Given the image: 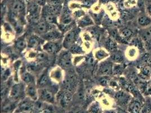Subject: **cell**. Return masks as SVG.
I'll return each mask as SVG.
<instances>
[{
    "label": "cell",
    "mask_w": 151,
    "mask_h": 113,
    "mask_svg": "<svg viewBox=\"0 0 151 113\" xmlns=\"http://www.w3.org/2000/svg\"><path fill=\"white\" fill-rule=\"evenodd\" d=\"M137 22L140 28H145L151 26V18L147 14H142L139 15Z\"/></svg>",
    "instance_id": "44dd1931"
},
{
    "label": "cell",
    "mask_w": 151,
    "mask_h": 113,
    "mask_svg": "<svg viewBox=\"0 0 151 113\" xmlns=\"http://www.w3.org/2000/svg\"><path fill=\"white\" fill-rule=\"evenodd\" d=\"M103 113H117L116 109H108L104 111Z\"/></svg>",
    "instance_id": "ab89813d"
},
{
    "label": "cell",
    "mask_w": 151,
    "mask_h": 113,
    "mask_svg": "<svg viewBox=\"0 0 151 113\" xmlns=\"http://www.w3.org/2000/svg\"><path fill=\"white\" fill-rule=\"evenodd\" d=\"M143 104L142 101L133 97L127 107V110L129 113H141Z\"/></svg>",
    "instance_id": "d6986e66"
},
{
    "label": "cell",
    "mask_w": 151,
    "mask_h": 113,
    "mask_svg": "<svg viewBox=\"0 0 151 113\" xmlns=\"http://www.w3.org/2000/svg\"><path fill=\"white\" fill-rule=\"evenodd\" d=\"M18 102L12 100L9 97L2 100L1 111L2 113H13L16 111Z\"/></svg>",
    "instance_id": "7c38bea8"
},
{
    "label": "cell",
    "mask_w": 151,
    "mask_h": 113,
    "mask_svg": "<svg viewBox=\"0 0 151 113\" xmlns=\"http://www.w3.org/2000/svg\"><path fill=\"white\" fill-rule=\"evenodd\" d=\"M26 5V15L28 20L31 23L37 24L41 19L42 7L35 0L28 1Z\"/></svg>",
    "instance_id": "6da1fadb"
},
{
    "label": "cell",
    "mask_w": 151,
    "mask_h": 113,
    "mask_svg": "<svg viewBox=\"0 0 151 113\" xmlns=\"http://www.w3.org/2000/svg\"><path fill=\"white\" fill-rule=\"evenodd\" d=\"M73 94L69 92L61 89L58 91L56 94V102L62 107H66L71 102Z\"/></svg>",
    "instance_id": "30bf717a"
},
{
    "label": "cell",
    "mask_w": 151,
    "mask_h": 113,
    "mask_svg": "<svg viewBox=\"0 0 151 113\" xmlns=\"http://www.w3.org/2000/svg\"><path fill=\"white\" fill-rule=\"evenodd\" d=\"M72 20V17L68 12H64L60 18V24L61 25H70Z\"/></svg>",
    "instance_id": "f1b7e54d"
},
{
    "label": "cell",
    "mask_w": 151,
    "mask_h": 113,
    "mask_svg": "<svg viewBox=\"0 0 151 113\" xmlns=\"http://www.w3.org/2000/svg\"><path fill=\"white\" fill-rule=\"evenodd\" d=\"M114 98L118 106L127 109V107L130 102L132 100L133 97L129 92L123 89H121L118 90L114 94Z\"/></svg>",
    "instance_id": "5b68a950"
},
{
    "label": "cell",
    "mask_w": 151,
    "mask_h": 113,
    "mask_svg": "<svg viewBox=\"0 0 151 113\" xmlns=\"http://www.w3.org/2000/svg\"><path fill=\"white\" fill-rule=\"evenodd\" d=\"M145 12L151 18V3H149L145 6Z\"/></svg>",
    "instance_id": "8d00e7d4"
},
{
    "label": "cell",
    "mask_w": 151,
    "mask_h": 113,
    "mask_svg": "<svg viewBox=\"0 0 151 113\" xmlns=\"http://www.w3.org/2000/svg\"><path fill=\"white\" fill-rule=\"evenodd\" d=\"M105 49L110 53H113L118 50L117 43L114 40V38H109L106 40L105 44Z\"/></svg>",
    "instance_id": "484cf974"
},
{
    "label": "cell",
    "mask_w": 151,
    "mask_h": 113,
    "mask_svg": "<svg viewBox=\"0 0 151 113\" xmlns=\"http://www.w3.org/2000/svg\"><path fill=\"white\" fill-rule=\"evenodd\" d=\"M72 113H88V112L82 109H77Z\"/></svg>",
    "instance_id": "f35d334b"
},
{
    "label": "cell",
    "mask_w": 151,
    "mask_h": 113,
    "mask_svg": "<svg viewBox=\"0 0 151 113\" xmlns=\"http://www.w3.org/2000/svg\"><path fill=\"white\" fill-rule=\"evenodd\" d=\"M110 56V59L113 62V63L121 64L124 62L125 54H124L122 51L117 50L112 53Z\"/></svg>",
    "instance_id": "cb8c5ba5"
},
{
    "label": "cell",
    "mask_w": 151,
    "mask_h": 113,
    "mask_svg": "<svg viewBox=\"0 0 151 113\" xmlns=\"http://www.w3.org/2000/svg\"><path fill=\"white\" fill-rule=\"evenodd\" d=\"M139 76L140 78L145 81L149 80L151 79V64H145L141 66L139 72Z\"/></svg>",
    "instance_id": "ffe728a7"
},
{
    "label": "cell",
    "mask_w": 151,
    "mask_h": 113,
    "mask_svg": "<svg viewBox=\"0 0 151 113\" xmlns=\"http://www.w3.org/2000/svg\"><path fill=\"white\" fill-rule=\"evenodd\" d=\"M52 82L49 73L45 71L39 76L36 84L38 88H48L51 87Z\"/></svg>",
    "instance_id": "2e32d148"
},
{
    "label": "cell",
    "mask_w": 151,
    "mask_h": 113,
    "mask_svg": "<svg viewBox=\"0 0 151 113\" xmlns=\"http://www.w3.org/2000/svg\"><path fill=\"white\" fill-rule=\"evenodd\" d=\"M109 52H108L105 48H98L95 50L94 56L95 59L98 61H104L109 56Z\"/></svg>",
    "instance_id": "603a6c76"
},
{
    "label": "cell",
    "mask_w": 151,
    "mask_h": 113,
    "mask_svg": "<svg viewBox=\"0 0 151 113\" xmlns=\"http://www.w3.org/2000/svg\"><path fill=\"white\" fill-rule=\"evenodd\" d=\"M113 62L110 58L101 62L97 71L98 75L101 76H109L113 75Z\"/></svg>",
    "instance_id": "9c48e42d"
},
{
    "label": "cell",
    "mask_w": 151,
    "mask_h": 113,
    "mask_svg": "<svg viewBox=\"0 0 151 113\" xmlns=\"http://www.w3.org/2000/svg\"><path fill=\"white\" fill-rule=\"evenodd\" d=\"M94 24L92 18L88 16L85 15L82 18L78 19L77 21V25L80 28L88 27Z\"/></svg>",
    "instance_id": "4316f807"
},
{
    "label": "cell",
    "mask_w": 151,
    "mask_h": 113,
    "mask_svg": "<svg viewBox=\"0 0 151 113\" xmlns=\"http://www.w3.org/2000/svg\"><path fill=\"white\" fill-rule=\"evenodd\" d=\"M88 113H103L101 107L98 102H94L91 104L88 108Z\"/></svg>",
    "instance_id": "d6a6232c"
},
{
    "label": "cell",
    "mask_w": 151,
    "mask_h": 113,
    "mask_svg": "<svg viewBox=\"0 0 151 113\" xmlns=\"http://www.w3.org/2000/svg\"><path fill=\"white\" fill-rule=\"evenodd\" d=\"M41 113H55V111L54 107L52 106L50 104H47V105Z\"/></svg>",
    "instance_id": "e575fe53"
},
{
    "label": "cell",
    "mask_w": 151,
    "mask_h": 113,
    "mask_svg": "<svg viewBox=\"0 0 151 113\" xmlns=\"http://www.w3.org/2000/svg\"><path fill=\"white\" fill-rule=\"evenodd\" d=\"M25 89V84L24 83H18L13 84L10 87L9 97L19 102L26 97Z\"/></svg>",
    "instance_id": "3957f363"
},
{
    "label": "cell",
    "mask_w": 151,
    "mask_h": 113,
    "mask_svg": "<svg viewBox=\"0 0 151 113\" xmlns=\"http://www.w3.org/2000/svg\"><path fill=\"white\" fill-rule=\"evenodd\" d=\"M79 33L80 28L77 27H72L67 32L62 41L63 48L65 49L69 50L72 45L76 44Z\"/></svg>",
    "instance_id": "277c9868"
},
{
    "label": "cell",
    "mask_w": 151,
    "mask_h": 113,
    "mask_svg": "<svg viewBox=\"0 0 151 113\" xmlns=\"http://www.w3.org/2000/svg\"><path fill=\"white\" fill-rule=\"evenodd\" d=\"M62 83L63 89L73 94L76 89L77 85V79L75 73L69 71L68 74H66Z\"/></svg>",
    "instance_id": "8992f818"
},
{
    "label": "cell",
    "mask_w": 151,
    "mask_h": 113,
    "mask_svg": "<svg viewBox=\"0 0 151 113\" xmlns=\"http://www.w3.org/2000/svg\"><path fill=\"white\" fill-rule=\"evenodd\" d=\"M54 25H50L44 21V20L41 19V20L36 24L35 28L36 31L37 32L36 34L42 36L47 32L50 31L51 30L55 28Z\"/></svg>",
    "instance_id": "ac0fdd59"
},
{
    "label": "cell",
    "mask_w": 151,
    "mask_h": 113,
    "mask_svg": "<svg viewBox=\"0 0 151 113\" xmlns=\"http://www.w3.org/2000/svg\"></svg>",
    "instance_id": "b9f144b4"
},
{
    "label": "cell",
    "mask_w": 151,
    "mask_h": 113,
    "mask_svg": "<svg viewBox=\"0 0 151 113\" xmlns=\"http://www.w3.org/2000/svg\"><path fill=\"white\" fill-rule=\"evenodd\" d=\"M41 36L45 41H59L63 37V33L59 28L56 29L55 28Z\"/></svg>",
    "instance_id": "4fadbf2b"
},
{
    "label": "cell",
    "mask_w": 151,
    "mask_h": 113,
    "mask_svg": "<svg viewBox=\"0 0 151 113\" xmlns=\"http://www.w3.org/2000/svg\"><path fill=\"white\" fill-rule=\"evenodd\" d=\"M63 47L62 42L59 41H45L44 44L42 46V50L47 54L51 55L57 54L60 53Z\"/></svg>",
    "instance_id": "ba28073f"
},
{
    "label": "cell",
    "mask_w": 151,
    "mask_h": 113,
    "mask_svg": "<svg viewBox=\"0 0 151 113\" xmlns=\"http://www.w3.org/2000/svg\"><path fill=\"white\" fill-rule=\"evenodd\" d=\"M151 113V111H150V113Z\"/></svg>",
    "instance_id": "7bdbcfd3"
},
{
    "label": "cell",
    "mask_w": 151,
    "mask_h": 113,
    "mask_svg": "<svg viewBox=\"0 0 151 113\" xmlns=\"http://www.w3.org/2000/svg\"><path fill=\"white\" fill-rule=\"evenodd\" d=\"M28 47L31 49H35L38 48L41 45H43L45 41L37 34H33L27 39Z\"/></svg>",
    "instance_id": "e0dca14e"
},
{
    "label": "cell",
    "mask_w": 151,
    "mask_h": 113,
    "mask_svg": "<svg viewBox=\"0 0 151 113\" xmlns=\"http://www.w3.org/2000/svg\"><path fill=\"white\" fill-rule=\"evenodd\" d=\"M72 55V54L69 50L64 49L61 50L58 58V66L64 69H70L73 64Z\"/></svg>",
    "instance_id": "52a82bcc"
},
{
    "label": "cell",
    "mask_w": 151,
    "mask_h": 113,
    "mask_svg": "<svg viewBox=\"0 0 151 113\" xmlns=\"http://www.w3.org/2000/svg\"><path fill=\"white\" fill-rule=\"evenodd\" d=\"M14 47L15 49L20 53H22L25 50V48L28 47V42L25 36H21L17 38L15 41Z\"/></svg>",
    "instance_id": "7402d4cb"
},
{
    "label": "cell",
    "mask_w": 151,
    "mask_h": 113,
    "mask_svg": "<svg viewBox=\"0 0 151 113\" xmlns=\"http://www.w3.org/2000/svg\"><path fill=\"white\" fill-rule=\"evenodd\" d=\"M49 75L52 82L55 83H59L63 82L65 75L63 69L59 66H57L51 70Z\"/></svg>",
    "instance_id": "5bb4252c"
},
{
    "label": "cell",
    "mask_w": 151,
    "mask_h": 113,
    "mask_svg": "<svg viewBox=\"0 0 151 113\" xmlns=\"http://www.w3.org/2000/svg\"><path fill=\"white\" fill-rule=\"evenodd\" d=\"M149 82H150V84H151V79H150V81H149Z\"/></svg>",
    "instance_id": "60d3db41"
},
{
    "label": "cell",
    "mask_w": 151,
    "mask_h": 113,
    "mask_svg": "<svg viewBox=\"0 0 151 113\" xmlns=\"http://www.w3.org/2000/svg\"><path fill=\"white\" fill-rule=\"evenodd\" d=\"M125 69V66L123 63L117 64L113 63V75L120 76L122 75Z\"/></svg>",
    "instance_id": "1f68e13d"
},
{
    "label": "cell",
    "mask_w": 151,
    "mask_h": 113,
    "mask_svg": "<svg viewBox=\"0 0 151 113\" xmlns=\"http://www.w3.org/2000/svg\"><path fill=\"white\" fill-rule=\"evenodd\" d=\"M69 50L72 54H82L83 53V49L82 47L76 44L72 45Z\"/></svg>",
    "instance_id": "836d02e7"
},
{
    "label": "cell",
    "mask_w": 151,
    "mask_h": 113,
    "mask_svg": "<svg viewBox=\"0 0 151 113\" xmlns=\"http://www.w3.org/2000/svg\"><path fill=\"white\" fill-rule=\"evenodd\" d=\"M35 101L29 97H25L18 102L16 113H28L32 112Z\"/></svg>",
    "instance_id": "8fae6325"
},
{
    "label": "cell",
    "mask_w": 151,
    "mask_h": 113,
    "mask_svg": "<svg viewBox=\"0 0 151 113\" xmlns=\"http://www.w3.org/2000/svg\"><path fill=\"white\" fill-rule=\"evenodd\" d=\"M139 51L138 48L134 46H131L130 47L126 49L125 52V56L129 59L132 60L135 59L137 58L138 56Z\"/></svg>",
    "instance_id": "83f0119b"
},
{
    "label": "cell",
    "mask_w": 151,
    "mask_h": 113,
    "mask_svg": "<svg viewBox=\"0 0 151 113\" xmlns=\"http://www.w3.org/2000/svg\"><path fill=\"white\" fill-rule=\"evenodd\" d=\"M116 113H129L128 111L126 109H124L121 107L117 106L116 109Z\"/></svg>",
    "instance_id": "74e56055"
},
{
    "label": "cell",
    "mask_w": 151,
    "mask_h": 113,
    "mask_svg": "<svg viewBox=\"0 0 151 113\" xmlns=\"http://www.w3.org/2000/svg\"><path fill=\"white\" fill-rule=\"evenodd\" d=\"M48 104H46L42 101L38 100L35 101L34 105L33 107V109L31 113H41V112L44 109Z\"/></svg>",
    "instance_id": "f546056e"
},
{
    "label": "cell",
    "mask_w": 151,
    "mask_h": 113,
    "mask_svg": "<svg viewBox=\"0 0 151 113\" xmlns=\"http://www.w3.org/2000/svg\"><path fill=\"white\" fill-rule=\"evenodd\" d=\"M85 15V13H83V11L78 10V11L76 12L75 13L73 14V17H76V18L79 19H80L81 18H82V17H83Z\"/></svg>",
    "instance_id": "d590c367"
},
{
    "label": "cell",
    "mask_w": 151,
    "mask_h": 113,
    "mask_svg": "<svg viewBox=\"0 0 151 113\" xmlns=\"http://www.w3.org/2000/svg\"><path fill=\"white\" fill-rule=\"evenodd\" d=\"M21 79L23 83H24L25 85L37 83L35 76L29 71H24L21 74Z\"/></svg>",
    "instance_id": "d4e9b609"
},
{
    "label": "cell",
    "mask_w": 151,
    "mask_h": 113,
    "mask_svg": "<svg viewBox=\"0 0 151 113\" xmlns=\"http://www.w3.org/2000/svg\"><path fill=\"white\" fill-rule=\"evenodd\" d=\"M25 96L34 101L38 100V88L36 83L25 85Z\"/></svg>",
    "instance_id": "9a60e30c"
},
{
    "label": "cell",
    "mask_w": 151,
    "mask_h": 113,
    "mask_svg": "<svg viewBox=\"0 0 151 113\" xmlns=\"http://www.w3.org/2000/svg\"><path fill=\"white\" fill-rule=\"evenodd\" d=\"M120 36L121 38L124 40H131L133 36V32L132 30L130 28H125L122 29L120 32Z\"/></svg>",
    "instance_id": "4dcf8cb0"
},
{
    "label": "cell",
    "mask_w": 151,
    "mask_h": 113,
    "mask_svg": "<svg viewBox=\"0 0 151 113\" xmlns=\"http://www.w3.org/2000/svg\"><path fill=\"white\" fill-rule=\"evenodd\" d=\"M57 92L53 90L52 86L48 88H38V100L48 104H54L56 102Z\"/></svg>",
    "instance_id": "7a4b0ae2"
}]
</instances>
